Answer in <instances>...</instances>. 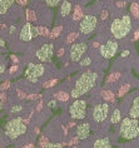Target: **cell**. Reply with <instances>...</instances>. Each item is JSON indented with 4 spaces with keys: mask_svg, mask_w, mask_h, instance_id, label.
<instances>
[{
    "mask_svg": "<svg viewBox=\"0 0 139 148\" xmlns=\"http://www.w3.org/2000/svg\"><path fill=\"white\" fill-rule=\"evenodd\" d=\"M98 74L95 72H85L78 78V80L75 82L74 87L72 89L70 97L73 98H79L82 95H85L91 88L94 87V84L97 82Z\"/></svg>",
    "mask_w": 139,
    "mask_h": 148,
    "instance_id": "1",
    "label": "cell"
},
{
    "mask_svg": "<svg viewBox=\"0 0 139 148\" xmlns=\"http://www.w3.org/2000/svg\"><path fill=\"white\" fill-rule=\"evenodd\" d=\"M130 30H132V18L128 14H124V15H122V18L113 19L110 24V33L117 40L125 38L130 33Z\"/></svg>",
    "mask_w": 139,
    "mask_h": 148,
    "instance_id": "2",
    "label": "cell"
},
{
    "mask_svg": "<svg viewBox=\"0 0 139 148\" xmlns=\"http://www.w3.org/2000/svg\"><path fill=\"white\" fill-rule=\"evenodd\" d=\"M120 134L124 139H134L139 136V122L137 118L125 117L120 124Z\"/></svg>",
    "mask_w": 139,
    "mask_h": 148,
    "instance_id": "3",
    "label": "cell"
},
{
    "mask_svg": "<svg viewBox=\"0 0 139 148\" xmlns=\"http://www.w3.org/2000/svg\"><path fill=\"white\" fill-rule=\"evenodd\" d=\"M27 124L23 122L21 118H15V119L9 121L5 124V133L10 139H16L18 137H20L21 134H24L27 132Z\"/></svg>",
    "mask_w": 139,
    "mask_h": 148,
    "instance_id": "4",
    "label": "cell"
},
{
    "mask_svg": "<svg viewBox=\"0 0 139 148\" xmlns=\"http://www.w3.org/2000/svg\"><path fill=\"white\" fill-rule=\"evenodd\" d=\"M98 27V18L94 14H85L79 24V32L84 35H90Z\"/></svg>",
    "mask_w": 139,
    "mask_h": 148,
    "instance_id": "5",
    "label": "cell"
},
{
    "mask_svg": "<svg viewBox=\"0 0 139 148\" xmlns=\"http://www.w3.org/2000/svg\"><path fill=\"white\" fill-rule=\"evenodd\" d=\"M44 73H45V66L43 64H40V63H30L25 69L24 75L30 83H36L40 77L44 75Z\"/></svg>",
    "mask_w": 139,
    "mask_h": 148,
    "instance_id": "6",
    "label": "cell"
},
{
    "mask_svg": "<svg viewBox=\"0 0 139 148\" xmlns=\"http://www.w3.org/2000/svg\"><path fill=\"white\" fill-rule=\"evenodd\" d=\"M69 114L73 119H84L87 116V102L75 101L69 107Z\"/></svg>",
    "mask_w": 139,
    "mask_h": 148,
    "instance_id": "7",
    "label": "cell"
},
{
    "mask_svg": "<svg viewBox=\"0 0 139 148\" xmlns=\"http://www.w3.org/2000/svg\"><path fill=\"white\" fill-rule=\"evenodd\" d=\"M118 47L119 45H118V42H117V39L107 40V43L102 44V45L99 47V50H100L102 57L105 58V59L113 58L117 54V51H118Z\"/></svg>",
    "mask_w": 139,
    "mask_h": 148,
    "instance_id": "8",
    "label": "cell"
},
{
    "mask_svg": "<svg viewBox=\"0 0 139 148\" xmlns=\"http://www.w3.org/2000/svg\"><path fill=\"white\" fill-rule=\"evenodd\" d=\"M87 50H88V44L87 43L80 42V43L73 44L72 48H70V60L73 63L80 62Z\"/></svg>",
    "mask_w": 139,
    "mask_h": 148,
    "instance_id": "9",
    "label": "cell"
},
{
    "mask_svg": "<svg viewBox=\"0 0 139 148\" xmlns=\"http://www.w3.org/2000/svg\"><path fill=\"white\" fill-rule=\"evenodd\" d=\"M54 54V44L53 43H45L36 50L35 57L39 59L40 62H48L52 59Z\"/></svg>",
    "mask_w": 139,
    "mask_h": 148,
    "instance_id": "10",
    "label": "cell"
},
{
    "mask_svg": "<svg viewBox=\"0 0 139 148\" xmlns=\"http://www.w3.org/2000/svg\"><path fill=\"white\" fill-rule=\"evenodd\" d=\"M109 116V104L108 103H100L94 107L93 109V119L98 122V123H102L108 118Z\"/></svg>",
    "mask_w": 139,
    "mask_h": 148,
    "instance_id": "11",
    "label": "cell"
},
{
    "mask_svg": "<svg viewBox=\"0 0 139 148\" xmlns=\"http://www.w3.org/2000/svg\"><path fill=\"white\" fill-rule=\"evenodd\" d=\"M33 28H34V25H31L30 21H28V23H25L23 25V28H21V30H20V34H19V39L21 42L27 43V42H30V40L34 38V30H33Z\"/></svg>",
    "mask_w": 139,
    "mask_h": 148,
    "instance_id": "12",
    "label": "cell"
},
{
    "mask_svg": "<svg viewBox=\"0 0 139 148\" xmlns=\"http://www.w3.org/2000/svg\"><path fill=\"white\" fill-rule=\"evenodd\" d=\"M90 136V124L89 123H80L75 128V138L76 139H87Z\"/></svg>",
    "mask_w": 139,
    "mask_h": 148,
    "instance_id": "13",
    "label": "cell"
},
{
    "mask_svg": "<svg viewBox=\"0 0 139 148\" xmlns=\"http://www.w3.org/2000/svg\"><path fill=\"white\" fill-rule=\"evenodd\" d=\"M72 12V3L68 0H63V3L60 4V16L61 18H67Z\"/></svg>",
    "mask_w": 139,
    "mask_h": 148,
    "instance_id": "14",
    "label": "cell"
},
{
    "mask_svg": "<svg viewBox=\"0 0 139 148\" xmlns=\"http://www.w3.org/2000/svg\"><path fill=\"white\" fill-rule=\"evenodd\" d=\"M129 117L130 118H138L139 117V97H135L133 101V104L129 110Z\"/></svg>",
    "mask_w": 139,
    "mask_h": 148,
    "instance_id": "15",
    "label": "cell"
},
{
    "mask_svg": "<svg viewBox=\"0 0 139 148\" xmlns=\"http://www.w3.org/2000/svg\"><path fill=\"white\" fill-rule=\"evenodd\" d=\"M93 148H112V143L109 138H99L94 142V147Z\"/></svg>",
    "mask_w": 139,
    "mask_h": 148,
    "instance_id": "16",
    "label": "cell"
},
{
    "mask_svg": "<svg viewBox=\"0 0 139 148\" xmlns=\"http://www.w3.org/2000/svg\"><path fill=\"white\" fill-rule=\"evenodd\" d=\"M14 4V0H0V15H4L6 12L12 8Z\"/></svg>",
    "mask_w": 139,
    "mask_h": 148,
    "instance_id": "17",
    "label": "cell"
},
{
    "mask_svg": "<svg viewBox=\"0 0 139 148\" xmlns=\"http://www.w3.org/2000/svg\"><path fill=\"white\" fill-rule=\"evenodd\" d=\"M130 84L129 83H124V84H122L120 86V88L118 89V92H117V95L118 97H123V95H125L128 92H129V89H130Z\"/></svg>",
    "mask_w": 139,
    "mask_h": 148,
    "instance_id": "18",
    "label": "cell"
},
{
    "mask_svg": "<svg viewBox=\"0 0 139 148\" xmlns=\"http://www.w3.org/2000/svg\"><path fill=\"white\" fill-rule=\"evenodd\" d=\"M130 14L133 15V18H135V19L139 18V4L137 1H134L130 4Z\"/></svg>",
    "mask_w": 139,
    "mask_h": 148,
    "instance_id": "19",
    "label": "cell"
},
{
    "mask_svg": "<svg viewBox=\"0 0 139 148\" xmlns=\"http://www.w3.org/2000/svg\"><path fill=\"white\" fill-rule=\"evenodd\" d=\"M83 16H84V14H83L82 6H80V5H76L75 9H74V15H73V19H74V20H82Z\"/></svg>",
    "mask_w": 139,
    "mask_h": 148,
    "instance_id": "20",
    "label": "cell"
},
{
    "mask_svg": "<svg viewBox=\"0 0 139 148\" xmlns=\"http://www.w3.org/2000/svg\"><path fill=\"white\" fill-rule=\"evenodd\" d=\"M102 98L105 102H114V94L110 90H103L102 92Z\"/></svg>",
    "mask_w": 139,
    "mask_h": 148,
    "instance_id": "21",
    "label": "cell"
},
{
    "mask_svg": "<svg viewBox=\"0 0 139 148\" xmlns=\"http://www.w3.org/2000/svg\"><path fill=\"white\" fill-rule=\"evenodd\" d=\"M120 119H122V114H120V110H119V109H115L114 112H113V114H112V118H110L112 123L115 124V123H118Z\"/></svg>",
    "mask_w": 139,
    "mask_h": 148,
    "instance_id": "22",
    "label": "cell"
},
{
    "mask_svg": "<svg viewBox=\"0 0 139 148\" xmlns=\"http://www.w3.org/2000/svg\"><path fill=\"white\" fill-rule=\"evenodd\" d=\"M78 36H79V34L76 32H73V33H70V34L68 35V38L65 39V44H72V43H74L76 39H78Z\"/></svg>",
    "mask_w": 139,
    "mask_h": 148,
    "instance_id": "23",
    "label": "cell"
},
{
    "mask_svg": "<svg viewBox=\"0 0 139 148\" xmlns=\"http://www.w3.org/2000/svg\"><path fill=\"white\" fill-rule=\"evenodd\" d=\"M55 99H58L60 102H67L69 99V94L65 93V92H59V93L55 94Z\"/></svg>",
    "mask_w": 139,
    "mask_h": 148,
    "instance_id": "24",
    "label": "cell"
},
{
    "mask_svg": "<svg viewBox=\"0 0 139 148\" xmlns=\"http://www.w3.org/2000/svg\"><path fill=\"white\" fill-rule=\"evenodd\" d=\"M120 78V73H112V74H109V77L107 78V83H114L117 82Z\"/></svg>",
    "mask_w": 139,
    "mask_h": 148,
    "instance_id": "25",
    "label": "cell"
},
{
    "mask_svg": "<svg viewBox=\"0 0 139 148\" xmlns=\"http://www.w3.org/2000/svg\"><path fill=\"white\" fill-rule=\"evenodd\" d=\"M63 0H43V3L45 4L46 6H50V8H54V6L59 5Z\"/></svg>",
    "mask_w": 139,
    "mask_h": 148,
    "instance_id": "26",
    "label": "cell"
},
{
    "mask_svg": "<svg viewBox=\"0 0 139 148\" xmlns=\"http://www.w3.org/2000/svg\"><path fill=\"white\" fill-rule=\"evenodd\" d=\"M61 30H63V27H61V25H59V27H57V28H54L53 32L50 33V38L54 39V38H57V36H59Z\"/></svg>",
    "mask_w": 139,
    "mask_h": 148,
    "instance_id": "27",
    "label": "cell"
},
{
    "mask_svg": "<svg viewBox=\"0 0 139 148\" xmlns=\"http://www.w3.org/2000/svg\"><path fill=\"white\" fill-rule=\"evenodd\" d=\"M38 30H39V35L45 36V38L46 36H50V32L46 27H38Z\"/></svg>",
    "mask_w": 139,
    "mask_h": 148,
    "instance_id": "28",
    "label": "cell"
},
{
    "mask_svg": "<svg viewBox=\"0 0 139 148\" xmlns=\"http://www.w3.org/2000/svg\"><path fill=\"white\" fill-rule=\"evenodd\" d=\"M27 19H28V21H34V20H36V14L33 12V10H27Z\"/></svg>",
    "mask_w": 139,
    "mask_h": 148,
    "instance_id": "29",
    "label": "cell"
},
{
    "mask_svg": "<svg viewBox=\"0 0 139 148\" xmlns=\"http://www.w3.org/2000/svg\"><path fill=\"white\" fill-rule=\"evenodd\" d=\"M90 64H91V58L90 57H85L82 62H80V66H83V68H85V66H89Z\"/></svg>",
    "mask_w": 139,
    "mask_h": 148,
    "instance_id": "30",
    "label": "cell"
},
{
    "mask_svg": "<svg viewBox=\"0 0 139 148\" xmlns=\"http://www.w3.org/2000/svg\"><path fill=\"white\" fill-rule=\"evenodd\" d=\"M115 6L118 9H124L127 6V0H118V1L115 3Z\"/></svg>",
    "mask_w": 139,
    "mask_h": 148,
    "instance_id": "31",
    "label": "cell"
},
{
    "mask_svg": "<svg viewBox=\"0 0 139 148\" xmlns=\"http://www.w3.org/2000/svg\"><path fill=\"white\" fill-rule=\"evenodd\" d=\"M43 148H63V144L61 143H48Z\"/></svg>",
    "mask_w": 139,
    "mask_h": 148,
    "instance_id": "32",
    "label": "cell"
},
{
    "mask_svg": "<svg viewBox=\"0 0 139 148\" xmlns=\"http://www.w3.org/2000/svg\"><path fill=\"white\" fill-rule=\"evenodd\" d=\"M57 83H58L57 79H52V80H49V82H46L45 84H44V87H45V88H52V87L55 86Z\"/></svg>",
    "mask_w": 139,
    "mask_h": 148,
    "instance_id": "33",
    "label": "cell"
},
{
    "mask_svg": "<svg viewBox=\"0 0 139 148\" xmlns=\"http://www.w3.org/2000/svg\"><path fill=\"white\" fill-rule=\"evenodd\" d=\"M21 110H23V107L21 106H13L12 107V113H18V112H21Z\"/></svg>",
    "mask_w": 139,
    "mask_h": 148,
    "instance_id": "34",
    "label": "cell"
},
{
    "mask_svg": "<svg viewBox=\"0 0 139 148\" xmlns=\"http://www.w3.org/2000/svg\"><path fill=\"white\" fill-rule=\"evenodd\" d=\"M18 69H19V66L18 65H13L12 68H10V70H9V73L10 74H13V73H15V72H18Z\"/></svg>",
    "mask_w": 139,
    "mask_h": 148,
    "instance_id": "35",
    "label": "cell"
},
{
    "mask_svg": "<svg viewBox=\"0 0 139 148\" xmlns=\"http://www.w3.org/2000/svg\"><path fill=\"white\" fill-rule=\"evenodd\" d=\"M109 16V13H108V10H104L103 13H102V19L105 20V18H108Z\"/></svg>",
    "mask_w": 139,
    "mask_h": 148,
    "instance_id": "36",
    "label": "cell"
},
{
    "mask_svg": "<svg viewBox=\"0 0 139 148\" xmlns=\"http://www.w3.org/2000/svg\"><path fill=\"white\" fill-rule=\"evenodd\" d=\"M55 106H57V102H55V101H50V102H48V107H49V108H54Z\"/></svg>",
    "mask_w": 139,
    "mask_h": 148,
    "instance_id": "37",
    "label": "cell"
},
{
    "mask_svg": "<svg viewBox=\"0 0 139 148\" xmlns=\"http://www.w3.org/2000/svg\"><path fill=\"white\" fill-rule=\"evenodd\" d=\"M16 3H18V4H20V5H27L28 4V0H16Z\"/></svg>",
    "mask_w": 139,
    "mask_h": 148,
    "instance_id": "38",
    "label": "cell"
},
{
    "mask_svg": "<svg viewBox=\"0 0 139 148\" xmlns=\"http://www.w3.org/2000/svg\"><path fill=\"white\" fill-rule=\"evenodd\" d=\"M133 39H134V40H138V39H139V29H138V30H135V32H134V36H133Z\"/></svg>",
    "mask_w": 139,
    "mask_h": 148,
    "instance_id": "39",
    "label": "cell"
},
{
    "mask_svg": "<svg viewBox=\"0 0 139 148\" xmlns=\"http://www.w3.org/2000/svg\"><path fill=\"white\" fill-rule=\"evenodd\" d=\"M63 54H64V48H60L58 50V57H63Z\"/></svg>",
    "mask_w": 139,
    "mask_h": 148,
    "instance_id": "40",
    "label": "cell"
},
{
    "mask_svg": "<svg viewBox=\"0 0 139 148\" xmlns=\"http://www.w3.org/2000/svg\"><path fill=\"white\" fill-rule=\"evenodd\" d=\"M36 97H38V95H36V94H31V95H28L27 99H29V101H31V99H35Z\"/></svg>",
    "mask_w": 139,
    "mask_h": 148,
    "instance_id": "41",
    "label": "cell"
},
{
    "mask_svg": "<svg viewBox=\"0 0 139 148\" xmlns=\"http://www.w3.org/2000/svg\"><path fill=\"white\" fill-rule=\"evenodd\" d=\"M6 88H9V82H6V83H4V84L1 86V89H3V90L6 89Z\"/></svg>",
    "mask_w": 139,
    "mask_h": 148,
    "instance_id": "42",
    "label": "cell"
},
{
    "mask_svg": "<svg viewBox=\"0 0 139 148\" xmlns=\"http://www.w3.org/2000/svg\"><path fill=\"white\" fill-rule=\"evenodd\" d=\"M42 107H43V102H39L38 107H36V110H38V112H39V110H42Z\"/></svg>",
    "mask_w": 139,
    "mask_h": 148,
    "instance_id": "43",
    "label": "cell"
},
{
    "mask_svg": "<svg viewBox=\"0 0 139 148\" xmlns=\"http://www.w3.org/2000/svg\"><path fill=\"white\" fill-rule=\"evenodd\" d=\"M15 29H16V27H15V25H13V27L9 29V33H10V34H13V33H14V30H15Z\"/></svg>",
    "mask_w": 139,
    "mask_h": 148,
    "instance_id": "44",
    "label": "cell"
},
{
    "mask_svg": "<svg viewBox=\"0 0 139 148\" xmlns=\"http://www.w3.org/2000/svg\"><path fill=\"white\" fill-rule=\"evenodd\" d=\"M128 54H129V51H128V50H127V51L124 50L123 53H122V57H123V58H124V57H128Z\"/></svg>",
    "mask_w": 139,
    "mask_h": 148,
    "instance_id": "45",
    "label": "cell"
},
{
    "mask_svg": "<svg viewBox=\"0 0 139 148\" xmlns=\"http://www.w3.org/2000/svg\"><path fill=\"white\" fill-rule=\"evenodd\" d=\"M4 69H5V65H4V64H1V65H0V74L4 72Z\"/></svg>",
    "mask_w": 139,
    "mask_h": 148,
    "instance_id": "46",
    "label": "cell"
},
{
    "mask_svg": "<svg viewBox=\"0 0 139 148\" xmlns=\"http://www.w3.org/2000/svg\"><path fill=\"white\" fill-rule=\"evenodd\" d=\"M12 59H13V62L18 63V57H15V55H12Z\"/></svg>",
    "mask_w": 139,
    "mask_h": 148,
    "instance_id": "47",
    "label": "cell"
},
{
    "mask_svg": "<svg viewBox=\"0 0 139 148\" xmlns=\"http://www.w3.org/2000/svg\"><path fill=\"white\" fill-rule=\"evenodd\" d=\"M4 45H5L4 40H3V39H0V47H4Z\"/></svg>",
    "mask_w": 139,
    "mask_h": 148,
    "instance_id": "48",
    "label": "cell"
},
{
    "mask_svg": "<svg viewBox=\"0 0 139 148\" xmlns=\"http://www.w3.org/2000/svg\"><path fill=\"white\" fill-rule=\"evenodd\" d=\"M1 109H3V102L0 101V110H1Z\"/></svg>",
    "mask_w": 139,
    "mask_h": 148,
    "instance_id": "49",
    "label": "cell"
},
{
    "mask_svg": "<svg viewBox=\"0 0 139 148\" xmlns=\"http://www.w3.org/2000/svg\"><path fill=\"white\" fill-rule=\"evenodd\" d=\"M24 148H33V144H29L28 147H24Z\"/></svg>",
    "mask_w": 139,
    "mask_h": 148,
    "instance_id": "50",
    "label": "cell"
},
{
    "mask_svg": "<svg viewBox=\"0 0 139 148\" xmlns=\"http://www.w3.org/2000/svg\"><path fill=\"white\" fill-rule=\"evenodd\" d=\"M98 1H100V0H98Z\"/></svg>",
    "mask_w": 139,
    "mask_h": 148,
    "instance_id": "51",
    "label": "cell"
}]
</instances>
